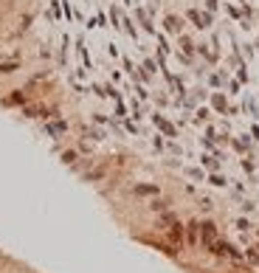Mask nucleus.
I'll list each match as a JSON object with an SVG mask.
<instances>
[{
  "mask_svg": "<svg viewBox=\"0 0 259 273\" xmlns=\"http://www.w3.org/2000/svg\"><path fill=\"white\" fill-rule=\"evenodd\" d=\"M208 251L214 254V256H228V259H242V254L237 251V248H231L225 239H214L211 245H208Z\"/></svg>",
  "mask_w": 259,
  "mask_h": 273,
  "instance_id": "f257e3e1",
  "label": "nucleus"
},
{
  "mask_svg": "<svg viewBox=\"0 0 259 273\" xmlns=\"http://www.w3.org/2000/svg\"><path fill=\"white\" fill-rule=\"evenodd\" d=\"M200 239H203V245L208 248L214 239H220L217 237V225L214 222H200Z\"/></svg>",
  "mask_w": 259,
  "mask_h": 273,
  "instance_id": "f03ea898",
  "label": "nucleus"
},
{
  "mask_svg": "<svg viewBox=\"0 0 259 273\" xmlns=\"http://www.w3.org/2000/svg\"><path fill=\"white\" fill-rule=\"evenodd\" d=\"M245 259L251 262V265H259V245H251L245 251Z\"/></svg>",
  "mask_w": 259,
  "mask_h": 273,
  "instance_id": "7ed1b4c3",
  "label": "nucleus"
},
{
  "mask_svg": "<svg viewBox=\"0 0 259 273\" xmlns=\"http://www.w3.org/2000/svg\"><path fill=\"white\" fill-rule=\"evenodd\" d=\"M186 237H189V242L194 245V242H197V237H200V222H191L189 231H186Z\"/></svg>",
  "mask_w": 259,
  "mask_h": 273,
  "instance_id": "20e7f679",
  "label": "nucleus"
},
{
  "mask_svg": "<svg viewBox=\"0 0 259 273\" xmlns=\"http://www.w3.org/2000/svg\"><path fill=\"white\" fill-rule=\"evenodd\" d=\"M65 130H68V124H62V121H56V124H48V133H51V136H62Z\"/></svg>",
  "mask_w": 259,
  "mask_h": 273,
  "instance_id": "39448f33",
  "label": "nucleus"
},
{
  "mask_svg": "<svg viewBox=\"0 0 259 273\" xmlns=\"http://www.w3.org/2000/svg\"><path fill=\"white\" fill-rule=\"evenodd\" d=\"M169 237H172V239H180V237H183V225H180V222H175V225H172V231H169Z\"/></svg>",
  "mask_w": 259,
  "mask_h": 273,
  "instance_id": "423d86ee",
  "label": "nucleus"
},
{
  "mask_svg": "<svg viewBox=\"0 0 259 273\" xmlns=\"http://www.w3.org/2000/svg\"><path fill=\"white\" fill-rule=\"evenodd\" d=\"M136 194H158V186H136Z\"/></svg>",
  "mask_w": 259,
  "mask_h": 273,
  "instance_id": "0eeeda50",
  "label": "nucleus"
},
{
  "mask_svg": "<svg viewBox=\"0 0 259 273\" xmlns=\"http://www.w3.org/2000/svg\"><path fill=\"white\" fill-rule=\"evenodd\" d=\"M14 68H17V65H0V70H3V73H12Z\"/></svg>",
  "mask_w": 259,
  "mask_h": 273,
  "instance_id": "6e6552de",
  "label": "nucleus"
}]
</instances>
